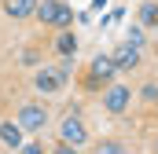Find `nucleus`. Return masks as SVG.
Listing matches in <instances>:
<instances>
[{
  "label": "nucleus",
  "mask_w": 158,
  "mask_h": 154,
  "mask_svg": "<svg viewBox=\"0 0 158 154\" xmlns=\"http://www.w3.org/2000/svg\"><path fill=\"white\" fill-rule=\"evenodd\" d=\"M33 15H37L44 26H55V30H66L74 22V7L66 0H37V11Z\"/></svg>",
  "instance_id": "1"
},
{
  "label": "nucleus",
  "mask_w": 158,
  "mask_h": 154,
  "mask_svg": "<svg viewBox=\"0 0 158 154\" xmlns=\"http://www.w3.org/2000/svg\"><path fill=\"white\" fill-rule=\"evenodd\" d=\"M66 77H70V63H63L59 70H55V66H40L37 77H33V84H37L40 95H55V92L66 84Z\"/></svg>",
  "instance_id": "2"
},
{
  "label": "nucleus",
  "mask_w": 158,
  "mask_h": 154,
  "mask_svg": "<svg viewBox=\"0 0 158 154\" xmlns=\"http://www.w3.org/2000/svg\"><path fill=\"white\" fill-rule=\"evenodd\" d=\"M15 121L22 125V132L37 136V132H44V125H48V110H44L40 103H26V107L19 110V117H15Z\"/></svg>",
  "instance_id": "3"
},
{
  "label": "nucleus",
  "mask_w": 158,
  "mask_h": 154,
  "mask_svg": "<svg viewBox=\"0 0 158 154\" xmlns=\"http://www.w3.org/2000/svg\"><path fill=\"white\" fill-rule=\"evenodd\" d=\"M59 136H63L66 147H85V143H88V128H85V121H81L77 114H66V117H63Z\"/></svg>",
  "instance_id": "4"
},
{
  "label": "nucleus",
  "mask_w": 158,
  "mask_h": 154,
  "mask_svg": "<svg viewBox=\"0 0 158 154\" xmlns=\"http://www.w3.org/2000/svg\"><path fill=\"white\" fill-rule=\"evenodd\" d=\"M129 103H132L129 84H107V92H103V107H107V114H125Z\"/></svg>",
  "instance_id": "5"
},
{
  "label": "nucleus",
  "mask_w": 158,
  "mask_h": 154,
  "mask_svg": "<svg viewBox=\"0 0 158 154\" xmlns=\"http://www.w3.org/2000/svg\"><path fill=\"white\" fill-rule=\"evenodd\" d=\"M114 74H118V66H114L110 55H96L92 59V84H110Z\"/></svg>",
  "instance_id": "6"
},
{
  "label": "nucleus",
  "mask_w": 158,
  "mask_h": 154,
  "mask_svg": "<svg viewBox=\"0 0 158 154\" xmlns=\"http://www.w3.org/2000/svg\"><path fill=\"white\" fill-rule=\"evenodd\" d=\"M110 59H114L118 70H136V66H140V48H132V44H118Z\"/></svg>",
  "instance_id": "7"
},
{
  "label": "nucleus",
  "mask_w": 158,
  "mask_h": 154,
  "mask_svg": "<svg viewBox=\"0 0 158 154\" xmlns=\"http://www.w3.org/2000/svg\"><path fill=\"white\" fill-rule=\"evenodd\" d=\"M22 136H26V132H22L19 121H0V143H4V147H11V151L22 147V143H26Z\"/></svg>",
  "instance_id": "8"
},
{
  "label": "nucleus",
  "mask_w": 158,
  "mask_h": 154,
  "mask_svg": "<svg viewBox=\"0 0 158 154\" xmlns=\"http://www.w3.org/2000/svg\"><path fill=\"white\" fill-rule=\"evenodd\" d=\"M136 22L143 30H158V0H143L136 7Z\"/></svg>",
  "instance_id": "9"
},
{
  "label": "nucleus",
  "mask_w": 158,
  "mask_h": 154,
  "mask_svg": "<svg viewBox=\"0 0 158 154\" xmlns=\"http://www.w3.org/2000/svg\"><path fill=\"white\" fill-rule=\"evenodd\" d=\"M55 51H59L63 59H74V55H77V37L70 33V26H66V30L55 37Z\"/></svg>",
  "instance_id": "10"
},
{
  "label": "nucleus",
  "mask_w": 158,
  "mask_h": 154,
  "mask_svg": "<svg viewBox=\"0 0 158 154\" xmlns=\"http://www.w3.org/2000/svg\"><path fill=\"white\" fill-rule=\"evenodd\" d=\"M37 11V0H7V15L11 18H30Z\"/></svg>",
  "instance_id": "11"
},
{
  "label": "nucleus",
  "mask_w": 158,
  "mask_h": 154,
  "mask_svg": "<svg viewBox=\"0 0 158 154\" xmlns=\"http://www.w3.org/2000/svg\"><path fill=\"white\" fill-rule=\"evenodd\" d=\"M125 44H132V48H143V26H140V22H136V26H129Z\"/></svg>",
  "instance_id": "12"
},
{
  "label": "nucleus",
  "mask_w": 158,
  "mask_h": 154,
  "mask_svg": "<svg viewBox=\"0 0 158 154\" xmlns=\"http://www.w3.org/2000/svg\"><path fill=\"white\" fill-rule=\"evenodd\" d=\"M140 95H143L147 103H158V84H143V88H140Z\"/></svg>",
  "instance_id": "13"
},
{
  "label": "nucleus",
  "mask_w": 158,
  "mask_h": 154,
  "mask_svg": "<svg viewBox=\"0 0 158 154\" xmlns=\"http://www.w3.org/2000/svg\"><path fill=\"white\" fill-rule=\"evenodd\" d=\"M99 154H121V143H114V140H103V143H99Z\"/></svg>",
  "instance_id": "14"
},
{
  "label": "nucleus",
  "mask_w": 158,
  "mask_h": 154,
  "mask_svg": "<svg viewBox=\"0 0 158 154\" xmlns=\"http://www.w3.org/2000/svg\"><path fill=\"white\" fill-rule=\"evenodd\" d=\"M107 7V0H92V11H103Z\"/></svg>",
  "instance_id": "15"
},
{
  "label": "nucleus",
  "mask_w": 158,
  "mask_h": 154,
  "mask_svg": "<svg viewBox=\"0 0 158 154\" xmlns=\"http://www.w3.org/2000/svg\"><path fill=\"white\" fill-rule=\"evenodd\" d=\"M155 151H158V140H155Z\"/></svg>",
  "instance_id": "16"
}]
</instances>
